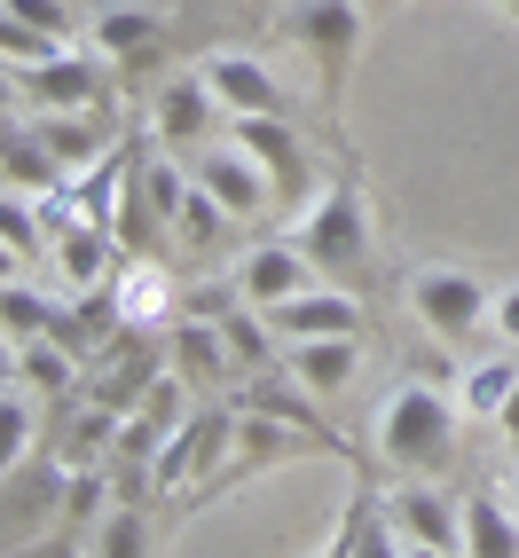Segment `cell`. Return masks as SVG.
Segmentation results:
<instances>
[{
	"label": "cell",
	"mask_w": 519,
	"mask_h": 558,
	"mask_svg": "<svg viewBox=\"0 0 519 558\" xmlns=\"http://www.w3.org/2000/svg\"><path fill=\"white\" fill-rule=\"evenodd\" d=\"M300 457H339L347 472L370 464L354 457V440L347 433H315V425H291L276 417V409H237V440H229V457H220V472H205L190 504H220V496H237L252 472H283V464H300Z\"/></svg>",
	"instance_id": "obj_1"
},
{
	"label": "cell",
	"mask_w": 519,
	"mask_h": 558,
	"mask_svg": "<svg viewBox=\"0 0 519 558\" xmlns=\"http://www.w3.org/2000/svg\"><path fill=\"white\" fill-rule=\"evenodd\" d=\"M457 425H464V401L440 393V386H425V378H410V386L386 393L370 449H378L386 472H440V464L457 457Z\"/></svg>",
	"instance_id": "obj_2"
},
{
	"label": "cell",
	"mask_w": 519,
	"mask_h": 558,
	"mask_svg": "<svg viewBox=\"0 0 519 558\" xmlns=\"http://www.w3.org/2000/svg\"><path fill=\"white\" fill-rule=\"evenodd\" d=\"M291 244L315 259V276L362 283V276H370V197H362V181H354V173L323 181V190L291 213Z\"/></svg>",
	"instance_id": "obj_3"
},
{
	"label": "cell",
	"mask_w": 519,
	"mask_h": 558,
	"mask_svg": "<svg viewBox=\"0 0 519 558\" xmlns=\"http://www.w3.org/2000/svg\"><path fill=\"white\" fill-rule=\"evenodd\" d=\"M283 40L307 56L315 102H323V119L339 126L347 71H354V48H362V0H291V9H283Z\"/></svg>",
	"instance_id": "obj_4"
},
{
	"label": "cell",
	"mask_w": 519,
	"mask_h": 558,
	"mask_svg": "<svg viewBox=\"0 0 519 558\" xmlns=\"http://www.w3.org/2000/svg\"><path fill=\"white\" fill-rule=\"evenodd\" d=\"M401 300H410L418 330H433V339H472V330H488V276L480 268H457V259H425V268H410V283H401Z\"/></svg>",
	"instance_id": "obj_5"
},
{
	"label": "cell",
	"mask_w": 519,
	"mask_h": 558,
	"mask_svg": "<svg viewBox=\"0 0 519 558\" xmlns=\"http://www.w3.org/2000/svg\"><path fill=\"white\" fill-rule=\"evenodd\" d=\"M87 48L119 71V80H150L166 63V48H173V9H158V0H110L87 24Z\"/></svg>",
	"instance_id": "obj_6"
},
{
	"label": "cell",
	"mask_w": 519,
	"mask_h": 558,
	"mask_svg": "<svg viewBox=\"0 0 519 558\" xmlns=\"http://www.w3.org/2000/svg\"><path fill=\"white\" fill-rule=\"evenodd\" d=\"M229 134L244 142V150L260 158V173H268V197H276V213H300L323 181H315V150L300 134L283 126V110H244V119H229Z\"/></svg>",
	"instance_id": "obj_7"
},
{
	"label": "cell",
	"mask_w": 519,
	"mask_h": 558,
	"mask_svg": "<svg viewBox=\"0 0 519 558\" xmlns=\"http://www.w3.org/2000/svg\"><path fill=\"white\" fill-rule=\"evenodd\" d=\"M229 440H237V401L190 409V417H181V425L166 433V449H158V464H150V488H166V496H190L205 472H220Z\"/></svg>",
	"instance_id": "obj_8"
},
{
	"label": "cell",
	"mask_w": 519,
	"mask_h": 558,
	"mask_svg": "<svg viewBox=\"0 0 519 558\" xmlns=\"http://www.w3.org/2000/svg\"><path fill=\"white\" fill-rule=\"evenodd\" d=\"M166 362H173V354H166V330H119V339L87 362V386H80V393L126 417V409H142V393L166 378Z\"/></svg>",
	"instance_id": "obj_9"
},
{
	"label": "cell",
	"mask_w": 519,
	"mask_h": 558,
	"mask_svg": "<svg viewBox=\"0 0 519 558\" xmlns=\"http://www.w3.org/2000/svg\"><path fill=\"white\" fill-rule=\"evenodd\" d=\"M220 110H229V102L213 95L205 63H197V71H173V80L150 95V142H158V150H181V158H190V150H205V142H213Z\"/></svg>",
	"instance_id": "obj_10"
},
{
	"label": "cell",
	"mask_w": 519,
	"mask_h": 558,
	"mask_svg": "<svg viewBox=\"0 0 519 558\" xmlns=\"http://www.w3.org/2000/svg\"><path fill=\"white\" fill-rule=\"evenodd\" d=\"M386 511H394L401 550H425V558L464 550V504H449L425 472H401V488H386Z\"/></svg>",
	"instance_id": "obj_11"
},
{
	"label": "cell",
	"mask_w": 519,
	"mask_h": 558,
	"mask_svg": "<svg viewBox=\"0 0 519 558\" xmlns=\"http://www.w3.org/2000/svg\"><path fill=\"white\" fill-rule=\"evenodd\" d=\"M110 80H119V71H110L95 48H56L48 63H32L24 71V102H40V110H95L102 95H110Z\"/></svg>",
	"instance_id": "obj_12"
},
{
	"label": "cell",
	"mask_w": 519,
	"mask_h": 558,
	"mask_svg": "<svg viewBox=\"0 0 519 558\" xmlns=\"http://www.w3.org/2000/svg\"><path fill=\"white\" fill-rule=\"evenodd\" d=\"M378 464V457H370ZM354 464V488H347V519L323 535V558H394L401 535H394V511H386V488H378V472Z\"/></svg>",
	"instance_id": "obj_13"
},
{
	"label": "cell",
	"mask_w": 519,
	"mask_h": 558,
	"mask_svg": "<svg viewBox=\"0 0 519 558\" xmlns=\"http://www.w3.org/2000/svg\"><path fill=\"white\" fill-rule=\"evenodd\" d=\"M190 173H197V181H205V190L229 205L237 220H268V213H276L268 173H260V158L244 150L237 134H229V142H205V150H190Z\"/></svg>",
	"instance_id": "obj_14"
},
{
	"label": "cell",
	"mask_w": 519,
	"mask_h": 558,
	"mask_svg": "<svg viewBox=\"0 0 519 558\" xmlns=\"http://www.w3.org/2000/svg\"><path fill=\"white\" fill-rule=\"evenodd\" d=\"M268 323H276V339H362V300L323 276L307 291H291V300H276Z\"/></svg>",
	"instance_id": "obj_15"
},
{
	"label": "cell",
	"mask_w": 519,
	"mask_h": 558,
	"mask_svg": "<svg viewBox=\"0 0 519 558\" xmlns=\"http://www.w3.org/2000/svg\"><path fill=\"white\" fill-rule=\"evenodd\" d=\"M307 283H315V259L291 244V236H260V244L237 259V291H244L260 315H268L276 300H291V291H307Z\"/></svg>",
	"instance_id": "obj_16"
},
{
	"label": "cell",
	"mask_w": 519,
	"mask_h": 558,
	"mask_svg": "<svg viewBox=\"0 0 519 558\" xmlns=\"http://www.w3.org/2000/svg\"><path fill=\"white\" fill-rule=\"evenodd\" d=\"M110 300H119V323L126 330H166L181 315V283H173V268H158L150 252H134L126 268L110 276Z\"/></svg>",
	"instance_id": "obj_17"
},
{
	"label": "cell",
	"mask_w": 519,
	"mask_h": 558,
	"mask_svg": "<svg viewBox=\"0 0 519 558\" xmlns=\"http://www.w3.org/2000/svg\"><path fill=\"white\" fill-rule=\"evenodd\" d=\"M166 354H173V369H181L190 386H237V378H244L237 354H229V330L205 323V315H173V323H166Z\"/></svg>",
	"instance_id": "obj_18"
},
{
	"label": "cell",
	"mask_w": 519,
	"mask_h": 558,
	"mask_svg": "<svg viewBox=\"0 0 519 558\" xmlns=\"http://www.w3.org/2000/svg\"><path fill=\"white\" fill-rule=\"evenodd\" d=\"M205 80H213L220 102H229V119H244V110H291L283 80H276L260 56H244V48H213V56H205Z\"/></svg>",
	"instance_id": "obj_19"
},
{
	"label": "cell",
	"mask_w": 519,
	"mask_h": 558,
	"mask_svg": "<svg viewBox=\"0 0 519 558\" xmlns=\"http://www.w3.org/2000/svg\"><path fill=\"white\" fill-rule=\"evenodd\" d=\"M354 369H362V339H283V378L307 386L315 401L347 393Z\"/></svg>",
	"instance_id": "obj_20"
},
{
	"label": "cell",
	"mask_w": 519,
	"mask_h": 558,
	"mask_svg": "<svg viewBox=\"0 0 519 558\" xmlns=\"http://www.w3.org/2000/svg\"><path fill=\"white\" fill-rule=\"evenodd\" d=\"M0 181H9V190L48 197V190H63L71 173L56 166V150H48L40 126H9V119H0Z\"/></svg>",
	"instance_id": "obj_21"
},
{
	"label": "cell",
	"mask_w": 519,
	"mask_h": 558,
	"mask_svg": "<svg viewBox=\"0 0 519 558\" xmlns=\"http://www.w3.org/2000/svg\"><path fill=\"white\" fill-rule=\"evenodd\" d=\"M464 550L472 558H519V504H504L496 488L464 496Z\"/></svg>",
	"instance_id": "obj_22"
},
{
	"label": "cell",
	"mask_w": 519,
	"mask_h": 558,
	"mask_svg": "<svg viewBox=\"0 0 519 558\" xmlns=\"http://www.w3.org/2000/svg\"><path fill=\"white\" fill-rule=\"evenodd\" d=\"M40 134H48V150H56L63 173H87V166L110 158V142H102V126L87 119V110H40Z\"/></svg>",
	"instance_id": "obj_23"
},
{
	"label": "cell",
	"mask_w": 519,
	"mask_h": 558,
	"mask_svg": "<svg viewBox=\"0 0 519 558\" xmlns=\"http://www.w3.org/2000/svg\"><path fill=\"white\" fill-rule=\"evenodd\" d=\"M87 550L95 558H142L150 550V511H142V496H119L95 527H87Z\"/></svg>",
	"instance_id": "obj_24"
},
{
	"label": "cell",
	"mask_w": 519,
	"mask_h": 558,
	"mask_svg": "<svg viewBox=\"0 0 519 558\" xmlns=\"http://www.w3.org/2000/svg\"><path fill=\"white\" fill-rule=\"evenodd\" d=\"M519 386V362L511 354H488V362H472L464 378H457V401H464V417H496V409L511 401Z\"/></svg>",
	"instance_id": "obj_25"
},
{
	"label": "cell",
	"mask_w": 519,
	"mask_h": 558,
	"mask_svg": "<svg viewBox=\"0 0 519 558\" xmlns=\"http://www.w3.org/2000/svg\"><path fill=\"white\" fill-rule=\"evenodd\" d=\"M0 330H9L16 347L24 339H48V330H56V300H48V291H32L24 276H9V283H0Z\"/></svg>",
	"instance_id": "obj_26"
},
{
	"label": "cell",
	"mask_w": 519,
	"mask_h": 558,
	"mask_svg": "<svg viewBox=\"0 0 519 558\" xmlns=\"http://www.w3.org/2000/svg\"><path fill=\"white\" fill-rule=\"evenodd\" d=\"M71 369H80V354L63 339H24L16 347V386H32V393H71Z\"/></svg>",
	"instance_id": "obj_27"
},
{
	"label": "cell",
	"mask_w": 519,
	"mask_h": 558,
	"mask_svg": "<svg viewBox=\"0 0 519 558\" xmlns=\"http://www.w3.org/2000/svg\"><path fill=\"white\" fill-rule=\"evenodd\" d=\"M32 440H40V417H32V393H24V386H0V480H9V472L32 457Z\"/></svg>",
	"instance_id": "obj_28"
},
{
	"label": "cell",
	"mask_w": 519,
	"mask_h": 558,
	"mask_svg": "<svg viewBox=\"0 0 519 558\" xmlns=\"http://www.w3.org/2000/svg\"><path fill=\"white\" fill-rule=\"evenodd\" d=\"M0 236H9L24 259L48 252V213H40V197H32V190H0Z\"/></svg>",
	"instance_id": "obj_29"
},
{
	"label": "cell",
	"mask_w": 519,
	"mask_h": 558,
	"mask_svg": "<svg viewBox=\"0 0 519 558\" xmlns=\"http://www.w3.org/2000/svg\"><path fill=\"white\" fill-rule=\"evenodd\" d=\"M56 48H71V40H56V32H40V24H32V16H16V9H0V56H9L16 71L48 63Z\"/></svg>",
	"instance_id": "obj_30"
},
{
	"label": "cell",
	"mask_w": 519,
	"mask_h": 558,
	"mask_svg": "<svg viewBox=\"0 0 519 558\" xmlns=\"http://www.w3.org/2000/svg\"><path fill=\"white\" fill-rule=\"evenodd\" d=\"M0 9L32 16L40 32H56V40H80V16H71V0H0Z\"/></svg>",
	"instance_id": "obj_31"
},
{
	"label": "cell",
	"mask_w": 519,
	"mask_h": 558,
	"mask_svg": "<svg viewBox=\"0 0 519 558\" xmlns=\"http://www.w3.org/2000/svg\"><path fill=\"white\" fill-rule=\"evenodd\" d=\"M488 330H496L504 347H519V283H504L496 300H488Z\"/></svg>",
	"instance_id": "obj_32"
},
{
	"label": "cell",
	"mask_w": 519,
	"mask_h": 558,
	"mask_svg": "<svg viewBox=\"0 0 519 558\" xmlns=\"http://www.w3.org/2000/svg\"><path fill=\"white\" fill-rule=\"evenodd\" d=\"M496 433H504V440H511V457H519V386H511V401H504V409H496Z\"/></svg>",
	"instance_id": "obj_33"
},
{
	"label": "cell",
	"mask_w": 519,
	"mask_h": 558,
	"mask_svg": "<svg viewBox=\"0 0 519 558\" xmlns=\"http://www.w3.org/2000/svg\"><path fill=\"white\" fill-rule=\"evenodd\" d=\"M16 95H24V71H16V63H9V56H0V110H9V102H16Z\"/></svg>",
	"instance_id": "obj_34"
},
{
	"label": "cell",
	"mask_w": 519,
	"mask_h": 558,
	"mask_svg": "<svg viewBox=\"0 0 519 558\" xmlns=\"http://www.w3.org/2000/svg\"><path fill=\"white\" fill-rule=\"evenodd\" d=\"M0 386H16V339L0 330Z\"/></svg>",
	"instance_id": "obj_35"
},
{
	"label": "cell",
	"mask_w": 519,
	"mask_h": 558,
	"mask_svg": "<svg viewBox=\"0 0 519 558\" xmlns=\"http://www.w3.org/2000/svg\"><path fill=\"white\" fill-rule=\"evenodd\" d=\"M16 268H24V252H16V244H9V236H0V283H9V276H16Z\"/></svg>",
	"instance_id": "obj_36"
},
{
	"label": "cell",
	"mask_w": 519,
	"mask_h": 558,
	"mask_svg": "<svg viewBox=\"0 0 519 558\" xmlns=\"http://www.w3.org/2000/svg\"><path fill=\"white\" fill-rule=\"evenodd\" d=\"M496 9H511V16H519V0H496Z\"/></svg>",
	"instance_id": "obj_37"
},
{
	"label": "cell",
	"mask_w": 519,
	"mask_h": 558,
	"mask_svg": "<svg viewBox=\"0 0 519 558\" xmlns=\"http://www.w3.org/2000/svg\"><path fill=\"white\" fill-rule=\"evenodd\" d=\"M244 9H260V0H244Z\"/></svg>",
	"instance_id": "obj_38"
}]
</instances>
